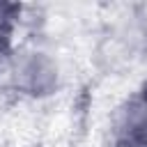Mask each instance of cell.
I'll return each instance as SVG.
<instances>
[{
	"instance_id": "6da1fadb",
	"label": "cell",
	"mask_w": 147,
	"mask_h": 147,
	"mask_svg": "<svg viewBox=\"0 0 147 147\" xmlns=\"http://www.w3.org/2000/svg\"><path fill=\"white\" fill-rule=\"evenodd\" d=\"M5 74L9 78L11 90L30 99L51 96L60 87V78H62L57 60L46 51L30 46L14 51Z\"/></svg>"
},
{
	"instance_id": "7a4b0ae2",
	"label": "cell",
	"mask_w": 147,
	"mask_h": 147,
	"mask_svg": "<svg viewBox=\"0 0 147 147\" xmlns=\"http://www.w3.org/2000/svg\"><path fill=\"white\" fill-rule=\"evenodd\" d=\"M110 140L113 147H147V87L117 106Z\"/></svg>"
},
{
	"instance_id": "3957f363",
	"label": "cell",
	"mask_w": 147,
	"mask_h": 147,
	"mask_svg": "<svg viewBox=\"0 0 147 147\" xmlns=\"http://www.w3.org/2000/svg\"><path fill=\"white\" fill-rule=\"evenodd\" d=\"M18 16H21V7L11 2H0V37L14 39V28L18 23Z\"/></svg>"
},
{
	"instance_id": "277c9868",
	"label": "cell",
	"mask_w": 147,
	"mask_h": 147,
	"mask_svg": "<svg viewBox=\"0 0 147 147\" xmlns=\"http://www.w3.org/2000/svg\"><path fill=\"white\" fill-rule=\"evenodd\" d=\"M11 55H14V44H11V39L0 37V74H5V71H7Z\"/></svg>"
}]
</instances>
